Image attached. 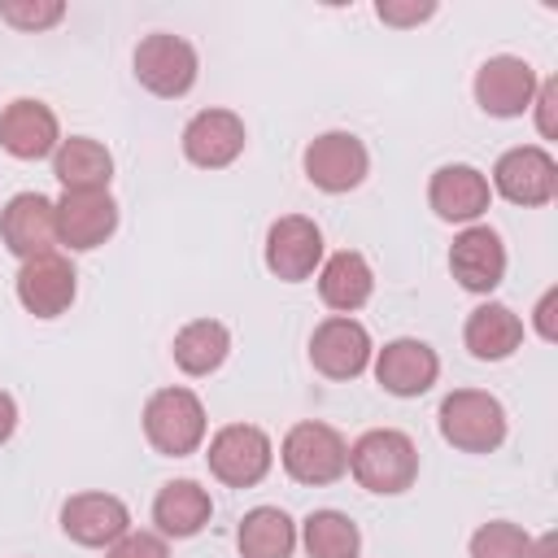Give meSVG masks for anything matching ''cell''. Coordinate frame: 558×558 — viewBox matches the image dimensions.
I'll return each mask as SVG.
<instances>
[{"instance_id":"cell-26","label":"cell","mask_w":558,"mask_h":558,"mask_svg":"<svg viewBox=\"0 0 558 558\" xmlns=\"http://www.w3.org/2000/svg\"><path fill=\"white\" fill-rule=\"evenodd\" d=\"M240 558H292L296 549V523L279 506H253L235 527Z\"/></svg>"},{"instance_id":"cell-29","label":"cell","mask_w":558,"mask_h":558,"mask_svg":"<svg viewBox=\"0 0 558 558\" xmlns=\"http://www.w3.org/2000/svg\"><path fill=\"white\" fill-rule=\"evenodd\" d=\"M0 17L13 26V31H48L65 17V4L61 0H0Z\"/></svg>"},{"instance_id":"cell-18","label":"cell","mask_w":558,"mask_h":558,"mask_svg":"<svg viewBox=\"0 0 558 558\" xmlns=\"http://www.w3.org/2000/svg\"><path fill=\"white\" fill-rule=\"evenodd\" d=\"M248 144L244 118L231 109H201L183 126V157L201 170H222L231 166Z\"/></svg>"},{"instance_id":"cell-24","label":"cell","mask_w":558,"mask_h":558,"mask_svg":"<svg viewBox=\"0 0 558 558\" xmlns=\"http://www.w3.org/2000/svg\"><path fill=\"white\" fill-rule=\"evenodd\" d=\"M371 292H375V270H371V262L362 253L340 248V253H331L323 262V270H318V296H323L327 310L353 314V310H362L371 301Z\"/></svg>"},{"instance_id":"cell-13","label":"cell","mask_w":558,"mask_h":558,"mask_svg":"<svg viewBox=\"0 0 558 558\" xmlns=\"http://www.w3.org/2000/svg\"><path fill=\"white\" fill-rule=\"evenodd\" d=\"M52 209H57V244H65L70 253L100 248L118 231V201L109 192H61Z\"/></svg>"},{"instance_id":"cell-20","label":"cell","mask_w":558,"mask_h":558,"mask_svg":"<svg viewBox=\"0 0 558 558\" xmlns=\"http://www.w3.org/2000/svg\"><path fill=\"white\" fill-rule=\"evenodd\" d=\"M493 201V187H488V174L466 166V161H449L432 174L427 183V205L436 209V218L445 222H480V214L488 209Z\"/></svg>"},{"instance_id":"cell-12","label":"cell","mask_w":558,"mask_h":558,"mask_svg":"<svg viewBox=\"0 0 558 558\" xmlns=\"http://www.w3.org/2000/svg\"><path fill=\"white\" fill-rule=\"evenodd\" d=\"M13 288H17V301H22L26 314L61 318L74 305V296H78V275H74L65 253H44V257L22 262Z\"/></svg>"},{"instance_id":"cell-30","label":"cell","mask_w":558,"mask_h":558,"mask_svg":"<svg viewBox=\"0 0 558 558\" xmlns=\"http://www.w3.org/2000/svg\"><path fill=\"white\" fill-rule=\"evenodd\" d=\"M436 13V0H379L375 4V17L384 22V26H418V22H427Z\"/></svg>"},{"instance_id":"cell-7","label":"cell","mask_w":558,"mask_h":558,"mask_svg":"<svg viewBox=\"0 0 558 558\" xmlns=\"http://www.w3.org/2000/svg\"><path fill=\"white\" fill-rule=\"evenodd\" d=\"M493 192H501L510 205H523V209H541L558 196V161L549 148L541 144H519V148H506L493 166Z\"/></svg>"},{"instance_id":"cell-19","label":"cell","mask_w":558,"mask_h":558,"mask_svg":"<svg viewBox=\"0 0 558 558\" xmlns=\"http://www.w3.org/2000/svg\"><path fill=\"white\" fill-rule=\"evenodd\" d=\"M61 144V122L57 113L44 105V100H9L0 109V148L17 161H39V157H52Z\"/></svg>"},{"instance_id":"cell-21","label":"cell","mask_w":558,"mask_h":558,"mask_svg":"<svg viewBox=\"0 0 558 558\" xmlns=\"http://www.w3.org/2000/svg\"><path fill=\"white\" fill-rule=\"evenodd\" d=\"M209 519H214V501H209V488H201L196 480H170V484H161L157 497H153L157 536L187 541V536L205 532Z\"/></svg>"},{"instance_id":"cell-8","label":"cell","mask_w":558,"mask_h":558,"mask_svg":"<svg viewBox=\"0 0 558 558\" xmlns=\"http://www.w3.org/2000/svg\"><path fill=\"white\" fill-rule=\"evenodd\" d=\"M301 166H305V179L318 187V192H353L366 170H371V153L366 144L353 135V131H323L305 144L301 153Z\"/></svg>"},{"instance_id":"cell-3","label":"cell","mask_w":558,"mask_h":558,"mask_svg":"<svg viewBox=\"0 0 558 558\" xmlns=\"http://www.w3.org/2000/svg\"><path fill=\"white\" fill-rule=\"evenodd\" d=\"M209 418L205 405L192 388H157L144 401V440L161 453V458H187L205 445Z\"/></svg>"},{"instance_id":"cell-17","label":"cell","mask_w":558,"mask_h":558,"mask_svg":"<svg viewBox=\"0 0 558 558\" xmlns=\"http://www.w3.org/2000/svg\"><path fill=\"white\" fill-rule=\"evenodd\" d=\"M61 532L74 545L87 549H109L113 541H122L131 532V510L122 497L113 493H74L61 506Z\"/></svg>"},{"instance_id":"cell-15","label":"cell","mask_w":558,"mask_h":558,"mask_svg":"<svg viewBox=\"0 0 558 558\" xmlns=\"http://www.w3.org/2000/svg\"><path fill=\"white\" fill-rule=\"evenodd\" d=\"M449 275L475 292V296H488L501 279H506V244L501 235L488 227V222H471L453 235V248H449Z\"/></svg>"},{"instance_id":"cell-11","label":"cell","mask_w":558,"mask_h":558,"mask_svg":"<svg viewBox=\"0 0 558 558\" xmlns=\"http://www.w3.org/2000/svg\"><path fill=\"white\" fill-rule=\"evenodd\" d=\"M323 266V231L305 214H283L266 231V270L283 283H301Z\"/></svg>"},{"instance_id":"cell-5","label":"cell","mask_w":558,"mask_h":558,"mask_svg":"<svg viewBox=\"0 0 558 558\" xmlns=\"http://www.w3.org/2000/svg\"><path fill=\"white\" fill-rule=\"evenodd\" d=\"M209 475L227 488H253L270 475L275 462V445L257 423H227L209 436Z\"/></svg>"},{"instance_id":"cell-4","label":"cell","mask_w":558,"mask_h":558,"mask_svg":"<svg viewBox=\"0 0 558 558\" xmlns=\"http://www.w3.org/2000/svg\"><path fill=\"white\" fill-rule=\"evenodd\" d=\"M440 436L462 453H493L506 440V405L484 388H453L436 410Z\"/></svg>"},{"instance_id":"cell-23","label":"cell","mask_w":558,"mask_h":558,"mask_svg":"<svg viewBox=\"0 0 558 558\" xmlns=\"http://www.w3.org/2000/svg\"><path fill=\"white\" fill-rule=\"evenodd\" d=\"M462 344L480 362H501V357H510L523 344V318L510 305H501V301H484V305H475L466 314Z\"/></svg>"},{"instance_id":"cell-32","label":"cell","mask_w":558,"mask_h":558,"mask_svg":"<svg viewBox=\"0 0 558 558\" xmlns=\"http://www.w3.org/2000/svg\"><path fill=\"white\" fill-rule=\"evenodd\" d=\"M532 109H536V131H541L545 140H554V135H558V78H545V83L536 87Z\"/></svg>"},{"instance_id":"cell-9","label":"cell","mask_w":558,"mask_h":558,"mask_svg":"<svg viewBox=\"0 0 558 558\" xmlns=\"http://www.w3.org/2000/svg\"><path fill=\"white\" fill-rule=\"evenodd\" d=\"M375 357L371 331L353 314H331L310 336V366L327 379H357Z\"/></svg>"},{"instance_id":"cell-1","label":"cell","mask_w":558,"mask_h":558,"mask_svg":"<svg viewBox=\"0 0 558 558\" xmlns=\"http://www.w3.org/2000/svg\"><path fill=\"white\" fill-rule=\"evenodd\" d=\"M349 475L379 497H397L418 480V449L397 427H371L349 445Z\"/></svg>"},{"instance_id":"cell-28","label":"cell","mask_w":558,"mask_h":558,"mask_svg":"<svg viewBox=\"0 0 558 558\" xmlns=\"http://www.w3.org/2000/svg\"><path fill=\"white\" fill-rule=\"evenodd\" d=\"M471 558H532V536L510 519L480 523L471 532Z\"/></svg>"},{"instance_id":"cell-33","label":"cell","mask_w":558,"mask_h":558,"mask_svg":"<svg viewBox=\"0 0 558 558\" xmlns=\"http://www.w3.org/2000/svg\"><path fill=\"white\" fill-rule=\"evenodd\" d=\"M554 305H558V288H549V292L541 296V305H536V331H541V340H558V327H554Z\"/></svg>"},{"instance_id":"cell-35","label":"cell","mask_w":558,"mask_h":558,"mask_svg":"<svg viewBox=\"0 0 558 558\" xmlns=\"http://www.w3.org/2000/svg\"><path fill=\"white\" fill-rule=\"evenodd\" d=\"M554 549H558V536L554 532L541 536V541H532V558H554Z\"/></svg>"},{"instance_id":"cell-2","label":"cell","mask_w":558,"mask_h":558,"mask_svg":"<svg viewBox=\"0 0 558 558\" xmlns=\"http://www.w3.org/2000/svg\"><path fill=\"white\" fill-rule=\"evenodd\" d=\"M279 462L283 471L305 484V488H327L336 480L349 475V440L318 418H301L288 427L283 445H279Z\"/></svg>"},{"instance_id":"cell-10","label":"cell","mask_w":558,"mask_h":558,"mask_svg":"<svg viewBox=\"0 0 558 558\" xmlns=\"http://www.w3.org/2000/svg\"><path fill=\"white\" fill-rule=\"evenodd\" d=\"M536 70L523 61V57H488L480 70H475V105L488 113V118H523L536 100Z\"/></svg>"},{"instance_id":"cell-14","label":"cell","mask_w":558,"mask_h":558,"mask_svg":"<svg viewBox=\"0 0 558 558\" xmlns=\"http://www.w3.org/2000/svg\"><path fill=\"white\" fill-rule=\"evenodd\" d=\"M0 240L13 257L31 262L57 253V209L44 192H17L0 209Z\"/></svg>"},{"instance_id":"cell-27","label":"cell","mask_w":558,"mask_h":558,"mask_svg":"<svg viewBox=\"0 0 558 558\" xmlns=\"http://www.w3.org/2000/svg\"><path fill=\"white\" fill-rule=\"evenodd\" d=\"M301 541L310 558H357L362 532L344 510H310L301 523Z\"/></svg>"},{"instance_id":"cell-16","label":"cell","mask_w":558,"mask_h":558,"mask_svg":"<svg viewBox=\"0 0 558 558\" xmlns=\"http://www.w3.org/2000/svg\"><path fill=\"white\" fill-rule=\"evenodd\" d=\"M371 366H375V384L392 397H423L440 375L436 349L414 336H397L384 349H375Z\"/></svg>"},{"instance_id":"cell-31","label":"cell","mask_w":558,"mask_h":558,"mask_svg":"<svg viewBox=\"0 0 558 558\" xmlns=\"http://www.w3.org/2000/svg\"><path fill=\"white\" fill-rule=\"evenodd\" d=\"M105 558H170V545L157 532H126L122 541L109 545Z\"/></svg>"},{"instance_id":"cell-34","label":"cell","mask_w":558,"mask_h":558,"mask_svg":"<svg viewBox=\"0 0 558 558\" xmlns=\"http://www.w3.org/2000/svg\"><path fill=\"white\" fill-rule=\"evenodd\" d=\"M13 432H17V401L0 388V445H4Z\"/></svg>"},{"instance_id":"cell-25","label":"cell","mask_w":558,"mask_h":558,"mask_svg":"<svg viewBox=\"0 0 558 558\" xmlns=\"http://www.w3.org/2000/svg\"><path fill=\"white\" fill-rule=\"evenodd\" d=\"M231 353V331L218 323V318H192L174 331L170 340V357L183 375L201 379V375H214Z\"/></svg>"},{"instance_id":"cell-22","label":"cell","mask_w":558,"mask_h":558,"mask_svg":"<svg viewBox=\"0 0 558 558\" xmlns=\"http://www.w3.org/2000/svg\"><path fill=\"white\" fill-rule=\"evenodd\" d=\"M52 174L65 192H109L113 153L92 135H70L52 153Z\"/></svg>"},{"instance_id":"cell-6","label":"cell","mask_w":558,"mask_h":558,"mask_svg":"<svg viewBox=\"0 0 558 558\" xmlns=\"http://www.w3.org/2000/svg\"><path fill=\"white\" fill-rule=\"evenodd\" d=\"M135 78L144 92L161 96V100H179L192 92L196 74H201V61H196V48L183 39V35H170V31H153L135 44Z\"/></svg>"}]
</instances>
